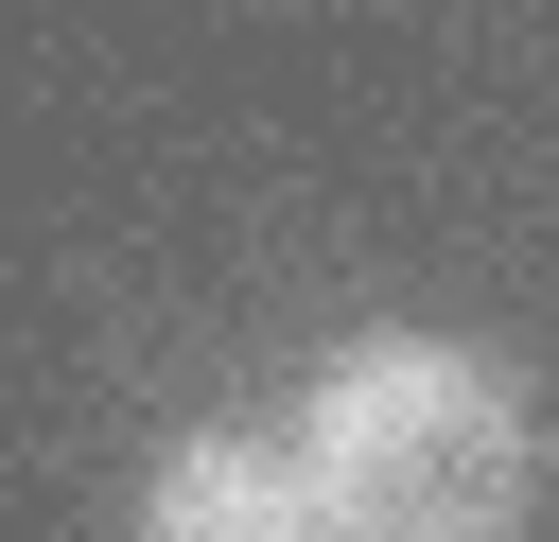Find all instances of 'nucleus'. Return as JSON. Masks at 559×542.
Returning <instances> with one entry per match:
<instances>
[{
    "instance_id": "f257e3e1",
    "label": "nucleus",
    "mask_w": 559,
    "mask_h": 542,
    "mask_svg": "<svg viewBox=\"0 0 559 542\" xmlns=\"http://www.w3.org/2000/svg\"><path fill=\"white\" fill-rule=\"evenodd\" d=\"M297 437L332 472V525H384V542H489L542 507V420L489 350L454 332H367L297 385Z\"/></svg>"
},
{
    "instance_id": "f03ea898",
    "label": "nucleus",
    "mask_w": 559,
    "mask_h": 542,
    "mask_svg": "<svg viewBox=\"0 0 559 542\" xmlns=\"http://www.w3.org/2000/svg\"><path fill=\"white\" fill-rule=\"evenodd\" d=\"M140 525L157 542H297V525H332V472L297 420H210L140 472Z\"/></svg>"
}]
</instances>
